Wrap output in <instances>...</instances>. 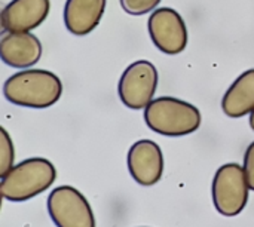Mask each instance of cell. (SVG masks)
Returning a JSON list of instances; mask_svg holds the SVG:
<instances>
[{
  "label": "cell",
  "instance_id": "obj_1",
  "mask_svg": "<svg viewBox=\"0 0 254 227\" xmlns=\"http://www.w3.org/2000/svg\"><path fill=\"white\" fill-rule=\"evenodd\" d=\"M3 95L9 103L21 107L48 109L61 98L63 83L52 71L22 70L4 82Z\"/></svg>",
  "mask_w": 254,
  "mask_h": 227
},
{
  "label": "cell",
  "instance_id": "obj_2",
  "mask_svg": "<svg viewBox=\"0 0 254 227\" xmlns=\"http://www.w3.org/2000/svg\"><path fill=\"white\" fill-rule=\"evenodd\" d=\"M144 122L159 135L185 137L199 129L202 117L201 112L185 100L159 97L144 109Z\"/></svg>",
  "mask_w": 254,
  "mask_h": 227
},
{
  "label": "cell",
  "instance_id": "obj_3",
  "mask_svg": "<svg viewBox=\"0 0 254 227\" xmlns=\"http://www.w3.org/2000/svg\"><path fill=\"white\" fill-rule=\"evenodd\" d=\"M57 178V170L45 158H28L1 177V196L10 202L28 201L48 190Z\"/></svg>",
  "mask_w": 254,
  "mask_h": 227
},
{
  "label": "cell",
  "instance_id": "obj_4",
  "mask_svg": "<svg viewBox=\"0 0 254 227\" xmlns=\"http://www.w3.org/2000/svg\"><path fill=\"white\" fill-rule=\"evenodd\" d=\"M250 186L244 167L238 164L222 165L213 178L211 193L217 213L225 217H235L243 213L249 202Z\"/></svg>",
  "mask_w": 254,
  "mask_h": 227
},
{
  "label": "cell",
  "instance_id": "obj_5",
  "mask_svg": "<svg viewBox=\"0 0 254 227\" xmlns=\"http://www.w3.org/2000/svg\"><path fill=\"white\" fill-rule=\"evenodd\" d=\"M158 88V70L155 64L138 59L129 64L118 83V95L124 106L131 110L146 109Z\"/></svg>",
  "mask_w": 254,
  "mask_h": 227
},
{
  "label": "cell",
  "instance_id": "obj_6",
  "mask_svg": "<svg viewBox=\"0 0 254 227\" xmlns=\"http://www.w3.org/2000/svg\"><path fill=\"white\" fill-rule=\"evenodd\" d=\"M48 213L57 227H95L88 199L71 186H60L48 196Z\"/></svg>",
  "mask_w": 254,
  "mask_h": 227
},
{
  "label": "cell",
  "instance_id": "obj_7",
  "mask_svg": "<svg viewBox=\"0 0 254 227\" xmlns=\"http://www.w3.org/2000/svg\"><path fill=\"white\" fill-rule=\"evenodd\" d=\"M147 28L153 45L167 55L182 54L189 40L183 16L173 7H159L152 12Z\"/></svg>",
  "mask_w": 254,
  "mask_h": 227
},
{
  "label": "cell",
  "instance_id": "obj_8",
  "mask_svg": "<svg viewBox=\"0 0 254 227\" xmlns=\"http://www.w3.org/2000/svg\"><path fill=\"white\" fill-rule=\"evenodd\" d=\"M128 171L140 186H155L164 174V155L152 140H140L128 150Z\"/></svg>",
  "mask_w": 254,
  "mask_h": 227
},
{
  "label": "cell",
  "instance_id": "obj_9",
  "mask_svg": "<svg viewBox=\"0 0 254 227\" xmlns=\"http://www.w3.org/2000/svg\"><path fill=\"white\" fill-rule=\"evenodd\" d=\"M49 0H12L0 13L4 33H21L37 28L49 15Z\"/></svg>",
  "mask_w": 254,
  "mask_h": 227
},
{
  "label": "cell",
  "instance_id": "obj_10",
  "mask_svg": "<svg viewBox=\"0 0 254 227\" xmlns=\"http://www.w3.org/2000/svg\"><path fill=\"white\" fill-rule=\"evenodd\" d=\"M42 43L30 31L4 33L0 40V58L13 68H27L39 62Z\"/></svg>",
  "mask_w": 254,
  "mask_h": 227
},
{
  "label": "cell",
  "instance_id": "obj_11",
  "mask_svg": "<svg viewBox=\"0 0 254 227\" xmlns=\"http://www.w3.org/2000/svg\"><path fill=\"white\" fill-rule=\"evenodd\" d=\"M107 0H67L64 4L65 28L74 36L89 34L100 24Z\"/></svg>",
  "mask_w": 254,
  "mask_h": 227
},
{
  "label": "cell",
  "instance_id": "obj_12",
  "mask_svg": "<svg viewBox=\"0 0 254 227\" xmlns=\"http://www.w3.org/2000/svg\"><path fill=\"white\" fill-rule=\"evenodd\" d=\"M222 109L229 117H243L254 110V68L244 71L228 88Z\"/></svg>",
  "mask_w": 254,
  "mask_h": 227
},
{
  "label": "cell",
  "instance_id": "obj_13",
  "mask_svg": "<svg viewBox=\"0 0 254 227\" xmlns=\"http://www.w3.org/2000/svg\"><path fill=\"white\" fill-rule=\"evenodd\" d=\"M13 161H15V150H13V143L10 135L4 128L0 129V175L3 177L4 174L9 172L10 168H13Z\"/></svg>",
  "mask_w": 254,
  "mask_h": 227
},
{
  "label": "cell",
  "instance_id": "obj_14",
  "mask_svg": "<svg viewBox=\"0 0 254 227\" xmlns=\"http://www.w3.org/2000/svg\"><path fill=\"white\" fill-rule=\"evenodd\" d=\"M161 3V0H121L122 9L134 16L146 15L149 12H153L155 7Z\"/></svg>",
  "mask_w": 254,
  "mask_h": 227
},
{
  "label": "cell",
  "instance_id": "obj_15",
  "mask_svg": "<svg viewBox=\"0 0 254 227\" xmlns=\"http://www.w3.org/2000/svg\"><path fill=\"white\" fill-rule=\"evenodd\" d=\"M244 171L247 175V181L250 186V190L254 192V141L247 147L244 155Z\"/></svg>",
  "mask_w": 254,
  "mask_h": 227
},
{
  "label": "cell",
  "instance_id": "obj_16",
  "mask_svg": "<svg viewBox=\"0 0 254 227\" xmlns=\"http://www.w3.org/2000/svg\"><path fill=\"white\" fill-rule=\"evenodd\" d=\"M250 126H252V129L254 131V110L250 113Z\"/></svg>",
  "mask_w": 254,
  "mask_h": 227
}]
</instances>
